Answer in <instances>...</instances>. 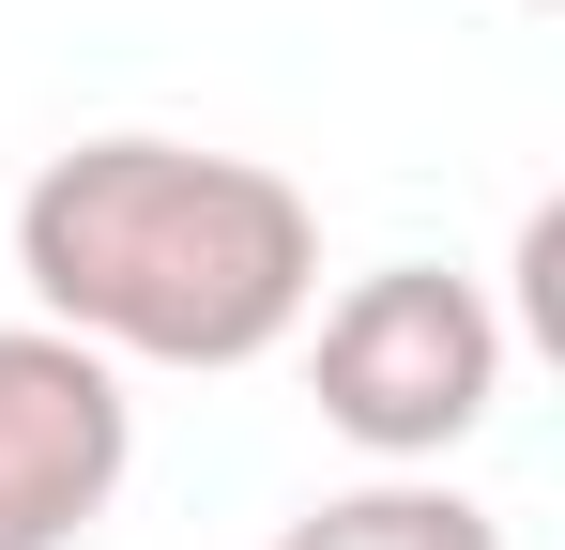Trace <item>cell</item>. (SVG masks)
<instances>
[{
    "label": "cell",
    "instance_id": "cell-1",
    "mask_svg": "<svg viewBox=\"0 0 565 550\" xmlns=\"http://www.w3.org/2000/svg\"><path fill=\"white\" fill-rule=\"evenodd\" d=\"M15 275L107 367H260L321 306V214L260 154L77 138L15 183Z\"/></svg>",
    "mask_w": 565,
    "mask_h": 550
},
{
    "label": "cell",
    "instance_id": "cell-2",
    "mask_svg": "<svg viewBox=\"0 0 565 550\" xmlns=\"http://www.w3.org/2000/svg\"><path fill=\"white\" fill-rule=\"evenodd\" d=\"M306 321H321L306 337V398L382 474H444V444H473L489 398H504V306L444 261H382L337 306H306Z\"/></svg>",
    "mask_w": 565,
    "mask_h": 550
},
{
    "label": "cell",
    "instance_id": "cell-3",
    "mask_svg": "<svg viewBox=\"0 0 565 550\" xmlns=\"http://www.w3.org/2000/svg\"><path fill=\"white\" fill-rule=\"evenodd\" d=\"M138 474V398L122 367L77 352L62 321H0V550H77Z\"/></svg>",
    "mask_w": 565,
    "mask_h": 550
},
{
    "label": "cell",
    "instance_id": "cell-4",
    "mask_svg": "<svg viewBox=\"0 0 565 550\" xmlns=\"http://www.w3.org/2000/svg\"><path fill=\"white\" fill-rule=\"evenodd\" d=\"M276 550H504V520L473 489H444V474H367V489L306 505Z\"/></svg>",
    "mask_w": 565,
    "mask_h": 550
}]
</instances>
